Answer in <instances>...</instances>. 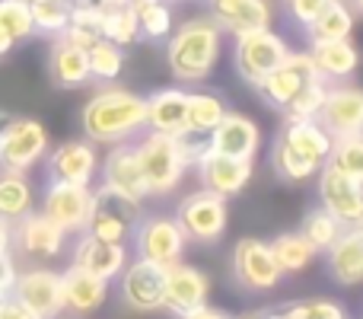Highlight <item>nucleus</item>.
I'll use <instances>...</instances> for the list:
<instances>
[{
  "mask_svg": "<svg viewBox=\"0 0 363 319\" xmlns=\"http://www.w3.org/2000/svg\"><path fill=\"white\" fill-rule=\"evenodd\" d=\"M83 138L93 144H131L147 131V102L125 87H102L86 99L80 112Z\"/></svg>",
  "mask_w": 363,
  "mask_h": 319,
  "instance_id": "obj_1",
  "label": "nucleus"
},
{
  "mask_svg": "<svg viewBox=\"0 0 363 319\" xmlns=\"http://www.w3.org/2000/svg\"><path fill=\"white\" fill-rule=\"evenodd\" d=\"M332 138L319 121H284L271 144V169L284 182H306L325 166Z\"/></svg>",
  "mask_w": 363,
  "mask_h": 319,
  "instance_id": "obj_2",
  "label": "nucleus"
},
{
  "mask_svg": "<svg viewBox=\"0 0 363 319\" xmlns=\"http://www.w3.org/2000/svg\"><path fill=\"white\" fill-rule=\"evenodd\" d=\"M223 32L207 16H191L166 38V64L179 83H204L220 61Z\"/></svg>",
  "mask_w": 363,
  "mask_h": 319,
  "instance_id": "obj_3",
  "label": "nucleus"
},
{
  "mask_svg": "<svg viewBox=\"0 0 363 319\" xmlns=\"http://www.w3.org/2000/svg\"><path fill=\"white\" fill-rule=\"evenodd\" d=\"M134 153H138L140 173H144L147 195H157V198L176 192L179 182L185 179V173H188V163L182 157L179 138L144 131L140 141L134 144Z\"/></svg>",
  "mask_w": 363,
  "mask_h": 319,
  "instance_id": "obj_4",
  "label": "nucleus"
},
{
  "mask_svg": "<svg viewBox=\"0 0 363 319\" xmlns=\"http://www.w3.org/2000/svg\"><path fill=\"white\" fill-rule=\"evenodd\" d=\"M176 224L182 230V237L188 243H198V246H213L223 239L226 224H230V207H226V198L213 192H198L185 195V198L176 205Z\"/></svg>",
  "mask_w": 363,
  "mask_h": 319,
  "instance_id": "obj_5",
  "label": "nucleus"
},
{
  "mask_svg": "<svg viewBox=\"0 0 363 319\" xmlns=\"http://www.w3.org/2000/svg\"><path fill=\"white\" fill-rule=\"evenodd\" d=\"M140 217H144L140 201L99 185V188H93V205H89V220L83 233H89L96 239H106V243L128 246V239H131Z\"/></svg>",
  "mask_w": 363,
  "mask_h": 319,
  "instance_id": "obj_6",
  "label": "nucleus"
},
{
  "mask_svg": "<svg viewBox=\"0 0 363 319\" xmlns=\"http://www.w3.org/2000/svg\"><path fill=\"white\" fill-rule=\"evenodd\" d=\"M131 243H134L138 259L169 269V265L182 262L188 239L182 237L172 214H144L131 233Z\"/></svg>",
  "mask_w": 363,
  "mask_h": 319,
  "instance_id": "obj_7",
  "label": "nucleus"
},
{
  "mask_svg": "<svg viewBox=\"0 0 363 319\" xmlns=\"http://www.w3.org/2000/svg\"><path fill=\"white\" fill-rule=\"evenodd\" d=\"M48 131L38 119L29 115H13L0 138V169L6 173H29L48 157Z\"/></svg>",
  "mask_w": 363,
  "mask_h": 319,
  "instance_id": "obj_8",
  "label": "nucleus"
},
{
  "mask_svg": "<svg viewBox=\"0 0 363 319\" xmlns=\"http://www.w3.org/2000/svg\"><path fill=\"white\" fill-rule=\"evenodd\" d=\"M287 55H290V48L277 32L258 29V32H245V36L236 38L233 64H236V74L242 77L249 87H258L271 70L281 67V61Z\"/></svg>",
  "mask_w": 363,
  "mask_h": 319,
  "instance_id": "obj_9",
  "label": "nucleus"
},
{
  "mask_svg": "<svg viewBox=\"0 0 363 319\" xmlns=\"http://www.w3.org/2000/svg\"><path fill=\"white\" fill-rule=\"evenodd\" d=\"M10 297L26 310L32 319H57L64 313V288H61V271L51 269H26L16 275Z\"/></svg>",
  "mask_w": 363,
  "mask_h": 319,
  "instance_id": "obj_10",
  "label": "nucleus"
},
{
  "mask_svg": "<svg viewBox=\"0 0 363 319\" xmlns=\"http://www.w3.org/2000/svg\"><path fill=\"white\" fill-rule=\"evenodd\" d=\"M319 70H315L309 51H290L281 61V67H274L262 83H258V96H262L264 106H271L274 112H284L290 102L300 96L303 87H309L313 80H319Z\"/></svg>",
  "mask_w": 363,
  "mask_h": 319,
  "instance_id": "obj_11",
  "label": "nucleus"
},
{
  "mask_svg": "<svg viewBox=\"0 0 363 319\" xmlns=\"http://www.w3.org/2000/svg\"><path fill=\"white\" fill-rule=\"evenodd\" d=\"M67 246V233L57 224H51L42 211H29L13 224V243L10 249L26 262H51Z\"/></svg>",
  "mask_w": 363,
  "mask_h": 319,
  "instance_id": "obj_12",
  "label": "nucleus"
},
{
  "mask_svg": "<svg viewBox=\"0 0 363 319\" xmlns=\"http://www.w3.org/2000/svg\"><path fill=\"white\" fill-rule=\"evenodd\" d=\"M163 291H166L163 265L134 259L118 275V301L131 313H157V310H163Z\"/></svg>",
  "mask_w": 363,
  "mask_h": 319,
  "instance_id": "obj_13",
  "label": "nucleus"
},
{
  "mask_svg": "<svg viewBox=\"0 0 363 319\" xmlns=\"http://www.w3.org/2000/svg\"><path fill=\"white\" fill-rule=\"evenodd\" d=\"M233 278L242 291L249 294H264V291L281 284V271H277L271 249L264 239L258 237H242L233 249Z\"/></svg>",
  "mask_w": 363,
  "mask_h": 319,
  "instance_id": "obj_14",
  "label": "nucleus"
},
{
  "mask_svg": "<svg viewBox=\"0 0 363 319\" xmlns=\"http://www.w3.org/2000/svg\"><path fill=\"white\" fill-rule=\"evenodd\" d=\"M89 205H93V188L67 185V182H48L42 192V207L38 211L70 237V233L86 230Z\"/></svg>",
  "mask_w": 363,
  "mask_h": 319,
  "instance_id": "obj_15",
  "label": "nucleus"
},
{
  "mask_svg": "<svg viewBox=\"0 0 363 319\" xmlns=\"http://www.w3.org/2000/svg\"><path fill=\"white\" fill-rule=\"evenodd\" d=\"M48 169V182H67V185H93L96 173H99V153L96 144L86 138H74L57 144L45 157Z\"/></svg>",
  "mask_w": 363,
  "mask_h": 319,
  "instance_id": "obj_16",
  "label": "nucleus"
},
{
  "mask_svg": "<svg viewBox=\"0 0 363 319\" xmlns=\"http://www.w3.org/2000/svg\"><path fill=\"white\" fill-rule=\"evenodd\" d=\"M315 121L325 128L332 141L363 134V90L354 83H332Z\"/></svg>",
  "mask_w": 363,
  "mask_h": 319,
  "instance_id": "obj_17",
  "label": "nucleus"
},
{
  "mask_svg": "<svg viewBox=\"0 0 363 319\" xmlns=\"http://www.w3.org/2000/svg\"><path fill=\"white\" fill-rule=\"evenodd\" d=\"M319 207H325L341 227H357L363 220V185L332 166L319 169Z\"/></svg>",
  "mask_w": 363,
  "mask_h": 319,
  "instance_id": "obj_18",
  "label": "nucleus"
},
{
  "mask_svg": "<svg viewBox=\"0 0 363 319\" xmlns=\"http://www.w3.org/2000/svg\"><path fill=\"white\" fill-rule=\"evenodd\" d=\"M207 294H211V278L201 269L185 262H176L166 269V291H163V310L172 316H188L194 310L207 307Z\"/></svg>",
  "mask_w": 363,
  "mask_h": 319,
  "instance_id": "obj_19",
  "label": "nucleus"
},
{
  "mask_svg": "<svg viewBox=\"0 0 363 319\" xmlns=\"http://www.w3.org/2000/svg\"><path fill=\"white\" fill-rule=\"evenodd\" d=\"M207 13H211L207 19L233 38L245 32L271 29V19H274L268 0H207Z\"/></svg>",
  "mask_w": 363,
  "mask_h": 319,
  "instance_id": "obj_20",
  "label": "nucleus"
},
{
  "mask_svg": "<svg viewBox=\"0 0 363 319\" xmlns=\"http://www.w3.org/2000/svg\"><path fill=\"white\" fill-rule=\"evenodd\" d=\"M194 173L201 179L204 192H213L220 198H233L239 195L252 179V160H236V157H223V153H213L207 147V153L194 163Z\"/></svg>",
  "mask_w": 363,
  "mask_h": 319,
  "instance_id": "obj_21",
  "label": "nucleus"
},
{
  "mask_svg": "<svg viewBox=\"0 0 363 319\" xmlns=\"http://www.w3.org/2000/svg\"><path fill=\"white\" fill-rule=\"evenodd\" d=\"M70 265L93 278H102V281H115L128 265V246L106 243V239H96L89 233H80L74 252H70Z\"/></svg>",
  "mask_w": 363,
  "mask_h": 319,
  "instance_id": "obj_22",
  "label": "nucleus"
},
{
  "mask_svg": "<svg viewBox=\"0 0 363 319\" xmlns=\"http://www.w3.org/2000/svg\"><path fill=\"white\" fill-rule=\"evenodd\" d=\"M207 147L213 153L223 157H236V160H255L258 147H262V128L242 112H226L223 121L207 134Z\"/></svg>",
  "mask_w": 363,
  "mask_h": 319,
  "instance_id": "obj_23",
  "label": "nucleus"
},
{
  "mask_svg": "<svg viewBox=\"0 0 363 319\" xmlns=\"http://www.w3.org/2000/svg\"><path fill=\"white\" fill-rule=\"evenodd\" d=\"M147 102V131L166 134V138H182L185 134V112H188V90L163 87L144 96Z\"/></svg>",
  "mask_w": 363,
  "mask_h": 319,
  "instance_id": "obj_24",
  "label": "nucleus"
},
{
  "mask_svg": "<svg viewBox=\"0 0 363 319\" xmlns=\"http://www.w3.org/2000/svg\"><path fill=\"white\" fill-rule=\"evenodd\" d=\"M102 185L118 195H128V198H134V201L147 198L144 173H140L134 144H115L112 151L106 153V160H102Z\"/></svg>",
  "mask_w": 363,
  "mask_h": 319,
  "instance_id": "obj_25",
  "label": "nucleus"
},
{
  "mask_svg": "<svg viewBox=\"0 0 363 319\" xmlns=\"http://www.w3.org/2000/svg\"><path fill=\"white\" fill-rule=\"evenodd\" d=\"M328 275L341 284V288H357L363 284V230L360 227H347L332 249L325 252Z\"/></svg>",
  "mask_w": 363,
  "mask_h": 319,
  "instance_id": "obj_26",
  "label": "nucleus"
},
{
  "mask_svg": "<svg viewBox=\"0 0 363 319\" xmlns=\"http://www.w3.org/2000/svg\"><path fill=\"white\" fill-rule=\"evenodd\" d=\"M48 80L57 90H80L89 83L86 51L70 45L67 38H55L48 48Z\"/></svg>",
  "mask_w": 363,
  "mask_h": 319,
  "instance_id": "obj_27",
  "label": "nucleus"
},
{
  "mask_svg": "<svg viewBox=\"0 0 363 319\" xmlns=\"http://www.w3.org/2000/svg\"><path fill=\"white\" fill-rule=\"evenodd\" d=\"M61 288H64V310H70L77 316L96 313L108 297V281L86 275V271L74 269V265L67 271H61Z\"/></svg>",
  "mask_w": 363,
  "mask_h": 319,
  "instance_id": "obj_28",
  "label": "nucleus"
},
{
  "mask_svg": "<svg viewBox=\"0 0 363 319\" xmlns=\"http://www.w3.org/2000/svg\"><path fill=\"white\" fill-rule=\"evenodd\" d=\"M315 70L325 77L328 83H345L354 70L360 67V51L354 48L351 38H341V42H322L309 48Z\"/></svg>",
  "mask_w": 363,
  "mask_h": 319,
  "instance_id": "obj_29",
  "label": "nucleus"
},
{
  "mask_svg": "<svg viewBox=\"0 0 363 319\" xmlns=\"http://www.w3.org/2000/svg\"><path fill=\"white\" fill-rule=\"evenodd\" d=\"M354 10L347 6V0H328L319 10V16L306 26L309 45H322V42H341V38H351L354 32Z\"/></svg>",
  "mask_w": 363,
  "mask_h": 319,
  "instance_id": "obj_30",
  "label": "nucleus"
},
{
  "mask_svg": "<svg viewBox=\"0 0 363 319\" xmlns=\"http://www.w3.org/2000/svg\"><path fill=\"white\" fill-rule=\"evenodd\" d=\"M226 112H230V109H226V99L220 93H207V90L188 93L185 134H191V138H207V134L223 121Z\"/></svg>",
  "mask_w": 363,
  "mask_h": 319,
  "instance_id": "obj_31",
  "label": "nucleus"
},
{
  "mask_svg": "<svg viewBox=\"0 0 363 319\" xmlns=\"http://www.w3.org/2000/svg\"><path fill=\"white\" fill-rule=\"evenodd\" d=\"M268 249H271V259H274V265H277L281 275H296V271L309 269L313 259L319 256V252L300 237V230L277 233V237L268 243Z\"/></svg>",
  "mask_w": 363,
  "mask_h": 319,
  "instance_id": "obj_32",
  "label": "nucleus"
},
{
  "mask_svg": "<svg viewBox=\"0 0 363 319\" xmlns=\"http://www.w3.org/2000/svg\"><path fill=\"white\" fill-rule=\"evenodd\" d=\"M29 211H35V192H32V182L26 179V173L0 169V217L16 224Z\"/></svg>",
  "mask_w": 363,
  "mask_h": 319,
  "instance_id": "obj_33",
  "label": "nucleus"
},
{
  "mask_svg": "<svg viewBox=\"0 0 363 319\" xmlns=\"http://www.w3.org/2000/svg\"><path fill=\"white\" fill-rule=\"evenodd\" d=\"M138 16L140 38L147 42H166L172 32V4L169 0H128Z\"/></svg>",
  "mask_w": 363,
  "mask_h": 319,
  "instance_id": "obj_34",
  "label": "nucleus"
},
{
  "mask_svg": "<svg viewBox=\"0 0 363 319\" xmlns=\"http://www.w3.org/2000/svg\"><path fill=\"white\" fill-rule=\"evenodd\" d=\"M61 38H67L70 45H77L83 51L93 48L96 42H102V13L93 4H74L67 29H64Z\"/></svg>",
  "mask_w": 363,
  "mask_h": 319,
  "instance_id": "obj_35",
  "label": "nucleus"
},
{
  "mask_svg": "<svg viewBox=\"0 0 363 319\" xmlns=\"http://www.w3.org/2000/svg\"><path fill=\"white\" fill-rule=\"evenodd\" d=\"M345 233V227L338 224V220L332 217V214L325 211V207H309L306 211V217H303V224H300V237L306 239L309 246H313L319 256H325L328 249H332V243Z\"/></svg>",
  "mask_w": 363,
  "mask_h": 319,
  "instance_id": "obj_36",
  "label": "nucleus"
},
{
  "mask_svg": "<svg viewBox=\"0 0 363 319\" xmlns=\"http://www.w3.org/2000/svg\"><path fill=\"white\" fill-rule=\"evenodd\" d=\"M29 10H32L35 36L61 38L64 29H67L70 10H74V0H35V4H29Z\"/></svg>",
  "mask_w": 363,
  "mask_h": 319,
  "instance_id": "obj_37",
  "label": "nucleus"
},
{
  "mask_svg": "<svg viewBox=\"0 0 363 319\" xmlns=\"http://www.w3.org/2000/svg\"><path fill=\"white\" fill-rule=\"evenodd\" d=\"M86 61H89V80L115 83L121 77V70H125V48L102 38L93 48H86Z\"/></svg>",
  "mask_w": 363,
  "mask_h": 319,
  "instance_id": "obj_38",
  "label": "nucleus"
},
{
  "mask_svg": "<svg viewBox=\"0 0 363 319\" xmlns=\"http://www.w3.org/2000/svg\"><path fill=\"white\" fill-rule=\"evenodd\" d=\"M325 166H332L335 173L347 175V179L363 185V134H351V138L332 141Z\"/></svg>",
  "mask_w": 363,
  "mask_h": 319,
  "instance_id": "obj_39",
  "label": "nucleus"
},
{
  "mask_svg": "<svg viewBox=\"0 0 363 319\" xmlns=\"http://www.w3.org/2000/svg\"><path fill=\"white\" fill-rule=\"evenodd\" d=\"M328 87H332V83H328L325 77H319V80H313L309 87H303L300 96L281 112L284 121H315L322 102H325V96H328Z\"/></svg>",
  "mask_w": 363,
  "mask_h": 319,
  "instance_id": "obj_40",
  "label": "nucleus"
},
{
  "mask_svg": "<svg viewBox=\"0 0 363 319\" xmlns=\"http://www.w3.org/2000/svg\"><path fill=\"white\" fill-rule=\"evenodd\" d=\"M0 32H4L13 45L35 36L29 4H23V0H0Z\"/></svg>",
  "mask_w": 363,
  "mask_h": 319,
  "instance_id": "obj_41",
  "label": "nucleus"
},
{
  "mask_svg": "<svg viewBox=\"0 0 363 319\" xmlns=\"http://www.w3.org/2000/svg\"><path fill=\"white\" fill-rule=\"evenodd\" d=\"M102 38L118 48H128L140 38V29H138V16H134L131 6H118L112 13H102Z\"/></svg>",
  "mask_w": 363,
  "mask_h": 319,
  "instance_id": "obj_42",
  "label": "nucleus"
},
{
  "mask_svg": "<svg viewBox=\"0 0 363 319\" xmlns=\"http://www.w3.org/2000/svg\"><path fill=\"white\" fill-rule=\"evenodd\" d=\"M277 319H345V310L335 301H300L277 313Z\"/></svg>",
  "mask_w": 363,
  "mask_h": 319,
  "instance_id": "obj_43",
  "label": "nucleus"
},
{
  "mask_svg": "<svg viewBox=\"0 0 363 319\" xmlns=\"http://www.w3.org/2000/svg\"><path fill=\"white\" fill-rule=\"evenodd\" d=\"M325 4H328V0H287L290 16H294V23H300L303 29H306V26L313 23L315 16H319V10Z\"/></svg>",
  "mask_w": 363,
  "mask_h": 319,
  "instance_id": "obj_44",
  "label": "nucleus"
},
{
  "mask_svg": "<svg viewBox=\"0 0 363 319\" xmlns=\"http://www.w3.org/2000/svg\"><path fill=\"white\" fill-rule=\"evenodd\" d=\"M16 275H19V269H16V262H13V256L10 252H0V294L4 297H10L13 284H16Z\"/></svg>",
  "mask_w": 363,
  "mask_h": 319,
  "instance_id": "obj_45",
  "label": "nucleus"
},
{
  "mask_svg": "<svg viewBox=\"0 0 363 319\" xmlns=\"http://www.w3.org/2000/svg\"><path fill=\"white\" fill-rule=\"evenodd\" d=\"M0 319H32V316L26 313L13 297H4V301H0Z\"/></svg>",
  "mask_w": 363,
  "mask_h": 319,
  "instance_id": "obj_46",
  "label": "nucleus"
},
{
  "mask_svg": "<svg viewBox=\"0 0 363 319\" xmlns=\"http://www.w3.org/2000/svg\"><path fill=\"white\" fill-rule=\"evenodd\" d=\"M182 319H233V316H226L223 310H217V307H201V310H194V313H188Z\"/></svg>",
  "mask_w": 363,
  "mask_h": 319,
  "instance_id": "obj_47",
  "label": "nucleus"
},
{
  "mask_svg": "<svg viewBox=\"0 0 363 319\" xmlns=\"http://www.w3.org/2000/svg\"><path fill=\"white\" fill-rule=\"evenodd\" d=\"M10 243H13V224L0 217V252H10Z\"/></svg>",
  "mask_w": 363,
  "mask_h": 319,
  "instance_id": "obj_48",
  "label": "nucleus"
},
{
  "mask_svg": "<svg viewBox=\"0 0 363 319\" xmlns=\"http://www.w3.org/2000/svg\"><path fill=\"white\" fill-rule=\"evenodd\" d=\"M10 51H13V42L4 36V32H0V58H6V55H10Z\"/></svg>",
  "mask_w": 363,
  "mask_h": 319,
  "instance_id": "obj_49",
  "label": "nucleus"
},
{
  "mask_svg": "<svg viewBox=\"0 0 363 319\" xmlns=\"http://www.w3.org/2000/svg\"><path fill=\"white\" fill-rule=\"evenodd\" d=\"M10 119H13V115L0 109V138H4V131H6V125H10Z\"/></svg>",
  "mask_w": 363,
  "mask_h": 319,
  "instance_id": "obj_50",
  "label": "nucleus"
},
{
  "mask_svg": "<svg viewBox=\"0 0 363 319\" xmlns=\"http://www.w3.org/2000/svg\"><path fill=\"white\" fill-rule=\"evenodd\" d=\"M233 319H277V313H249V316H233Z\"/></svg>",
  "mask_w": 363,
  "mask_h": 319,
  "instance_id": "obj_51",
  "label": "nucleus"
},
{
  "mask_svg": "<svg viewBox=\"0 0 363 319\" xmlns=\"http://www.w3.org/2000/svg\"><path fill=\"white\" fill-rule=\"evenodd\" d=\"M347 6L354 10V16H363V0H347Z\"/></svg>",
  "mask_w": 363,
  "mask_h": 319,
  "instance_id": "obj_52",
  "label": "nucleus"
},
{
  "mask_svg": "<svg viewBox=\"0 0 363 319\" xmlns=\"http://www.w3.org/2000/svg\"><path fill=\"white\" fill-rule=\"evenodd\" d=\"M74 4H96V0H74Z\"/></svg>",
  "mask_w": 363,
  "mask_h": 319,
  "instance_id": "obj_53",
  "label": "nucleus"
},
{
  "mask_svg": "<svg viewBox=\"0 0 363 319\" xmlns=\"http://www.w3.org/2000/svg\"><path fill=\"white\" fill-rule=\"evenodd\" d=\"M23 4H35V0H23Z\"/></svg>",
  "mask_w": 363,
  "mask_h": 319,
  "instance_id": "obj_54",
  "label": "nucleus"
},
{
  "mask_svg": "<svg viewBox=\"0 0 363 319\" xmlns=\"http://www.w3.org/2000/svg\"><path fill=\"white\" fill-rule=\"evenodd\" d=\"M357 227H360V230H363V220H360V224H357Z\"/></svg>",
  "mask_w": 363,
  "mask_h": 319,
  "instance_id": "obj_55",
  "label": "nucleus"
},
{
  "mask_svg": "<svg viewBox=\"0 0 363 319\" xmlns=\"http://www.w3.org/2000/svg\"><path fill=\"white\" fill-rule=\"evenodd\" d=\"M0 301H4V294H0Z\"/></svg>",
  "mask_w": 363,
  "mask_h": 319,
  "instance_id": "obj_56",
  "label": "nucleus"
},
{
  "mask_svg": "<svg viewBox=\"0 0 363 319\" xmlns=\"http://www.w3.org/2000/svg\"><path fill=\"white\" fill-rule=\"evenodd\" d=\"M169 4H176V0H169Z\"/></svg>",
  "mask_w": 363,
  "mask_h": 319,
  "instance_id": "obj_57",
  "label": "nucleus"
}]
</instances>
